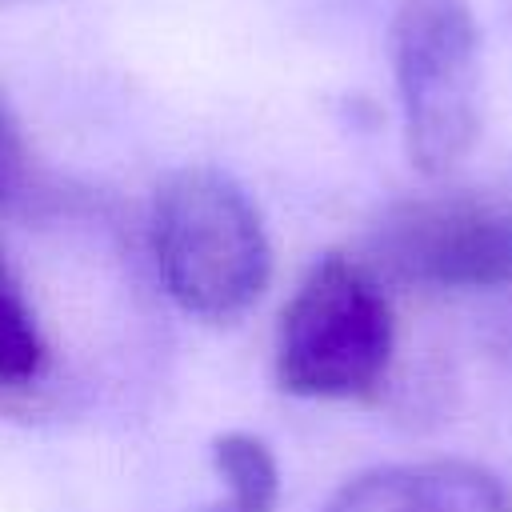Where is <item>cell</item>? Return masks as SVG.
<instances>
[{
    "label": "cell",
    "instance_id": "1",
    "mask_svg": "<svg viewBox=\"0 0 512 512\" xmlns=\"http://www.w3.org/2000/svg\"><path fill=\"white\" fill-rule=\"evenodd\" d=\"M152 256L168 296L212 324L244 316L272 276L256 204L216 168H184L164 180L152 208Z\"/></svg>",
    "mask_w": 512,
    "mask_h": 512
},
{
    "label": "cell",
    "instance_id": "2",
    "mask_svg": "<svg viewBox=\"0 0 512 512\" xmlns=\"http://www.w3.org/2000/svg\"><path fill=\"white\" fill-rule=\"evenodd\" d=\"M396 352V316L380 276L352 256H324L284 304L276 384L304 400L372 396Z\"/></svg>",
    "mask_w": 512,
    "mask_h": 512
},
{
    "label": "cell",
    "instance_id": "3",
    "mask_svg": "<svg viewBox=\"0 0 512 512\" xmlns=\"http://www.w3.org/2000/svg\"><path fill=\"white\" fill-rule=\"evenodd\" d=\"M388 56L408 160L424 176H448L476 148L484 124V60L472 4L400 0Z\"/></svg>",
    "mask_w": 512,
    "mask_h": 512
},
{
    "label": "cell",
    "instance_id": "4",
    "mask_svg": "<svg viewBox=\"0 0 512 512\" xmlns=\"http://www.w3.org/2000/svg\"><path fill=\"white\" fill-rule=\"evenodd\" d=\"M376 268L404 284L488 292L512 284V204L492 196H424L396 204L372 232Z\"/></svg>",
    "mask_w": 512,
    "mask_h": 512
},
{
    "label": "cell",
    "instance_id": "5",
    "mask_svg": "<svg viewBox=\"0 0 512 512\" xmlns=\"http://www.w3.org/2000/svg\"><path fill=\"white\" fill-rule=\"evenodd\" d=\"M324 512H512V492L480 464L416 460L356 476Z\"/></svg>",
    "mask_w": 512,
    "mask_h": 512
},
{
    "label": "cell",
    "instance_id": "6",
    "mask_svg": "<svg viewBox=\"0 0 512 512\" xmlns=\"http://www.w3.org/2000/svg\"><path fill=\"white\" fill-rule=\"evenodd\" d=\"M216 476L224 480V500L208 512H272L280 496V468L276 456L260 436L224 432L212 444Z\"/></svg>",
    "mask_w": 512,
    "mask_h": 512
},
{
    "label": "cell",
    "instance_id": "7",
    "mask_svg": "<svg viewBox=\"0 0 512 512\" xmlns=\"http://www.w3.org/2000/svg\"><path fill=\"white\" fill-rule=\"evenodd\" d=\"M48 368V344L20 276L0 252V392L32 388Z\"/></svg>",
    "mask_w": 512,
    "mask_h": 512
},
{
    "label": "cell",
    "instance_id": "8",
    "mask_svg": "<svg viewBox=\"0 0 512 512\" xmlns=\"http://www.w3.org/2000/svg\"><path fill=\"white\" fill-rule=\"evenodd\" d=\"M20 172H24V136L16 124V112L0 96V204L20 184Z\"/></svg>",
    "mask_w": 512,
    "mask_h": 512
}]
</instances>
